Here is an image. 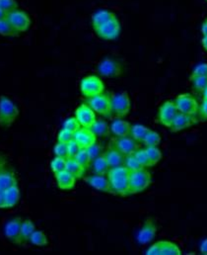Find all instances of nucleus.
<instances>
[{
	"instance_id": "6e6552de",
	"label": "nucleus",
	"mask_w": 207,
	"mask_h": 255,
	"mask_svg": "<svg viewBox=\"0 0 207 255\" xmlns=\"http://www.w3.org/2000/svg\"><path fill=\"white\" fill-rule=\"evenodd\" d=\"M98 37L103 40L112 41L116 40L121 34V24L117 17L113 18L112 20L94 28Z\"/></svg>"
},
{
	"instance_id": "79ce46f5",
	"label": "nucleus",
	"mask_w": 207,
	"mask_h": 255,
	"mask_svg": "<svg viewBox=\"0 0 207 255\" xmlns=\"http://www.w3.org/2000/svg\"><path fill=\"white\" fill-rule=\"evenodd\" d=\"M0 8L9 14L18 9V3L16 0H0Z\"/></svg>"
},
{
	"instance_id": "58836bf2",
	"label": "nucleus",
	"mask_w": 207,
	"mask_h": 255,
	"mask_svg": "<svg viewBox=\"0 0 207 255\" xmlns=\"http://www.w3.org/2000/svg\"><path fill=\"white\" fill-rule=\"evenodd\" d=\"M146 151L153 165L157 164L163 157L161 150L157 146H147Z\"/></svg>"
},
{
	"instance_id": "5701e85b",
	"label": "nucleus",
	"mask_w": 207,
	"mask_h": 255,
	"mask_svg": "<svg viewBox=\"0 0 207 255\" xmlns=\"http://www.w3.org/2000/svg\"><path fill=\"white\" fill-rule=\"evenodd\" d=\"M55 177L58 183V186L62 190H71L75 186L76 178L69 173V171L66 169L64 171L55 173Z\"/></svg>"
},
{
	"instance_id": "bb28decb",
	"label": "nucleus",
	"mask_w": 207,
	"mask_h": 255,
	"mask_svg": "<svg viewBox=\"0 0 207 255\" xmlns=\"http://www.w3.org/2000/svg\"><path fill=\"white\" fill-rule=\"evenodd\" d=\"M110 165L104 156V154H101L94 160H92V169L95 174H100V175H106L108 174L110 170Z\"/></svg>"
},
{
	"instance_id": "f3484780",
	"label": "nucleus",
	"mask_w": 207,
	"mask_h": 255,
	"mask_svg": "<svg viewBox=\"0 0 207 255\" xmlns=\"http://www.w3.org/2000/svg\"><path fill=\"white\" fill-rule=\"evenodd\" d=\"M75 118L80 123L81 127L90 128L96 122V113L88 104H81L75 111Z\"/></svg>"
},
{
	"instance_id": "c756f323",
	"label": "nucleus",
	"mask_w": 207,
	"mask_h": 255,
	"mask_svg": "<svg viewBox=\"0 0 207 255\" xmlns=\"http://www.w3.org/2000/svg\"><path fill=\"white\" fill-rule=\"evenodd\" d=\"M20 33L11 25L9 20H0V35L5 37H17Z\"/></svg>"
},
{
	"instance_id": "39448f33",
	"label": "nucleus",
	"mask_w": 207,
	"mask_h": 255,
	"mask_svg": "<svg viewBox=\"0 0 207 255\" xmlns=\"http://www.w3.org/2000/svg\"><path fill=\"white\" fill-rule=\"evenodd\" d=\"M88 105L95 113L103 117H111L112 115V97L109 93H101L94 97L88 98Z\"/></svg>"
},
{
	"instance_id": "3c124183",
	"label": "nucleus",
	"mask_w": 207,
	"mask_h": 255,
	"mask_svg": "<svg viewBox=\"0 0 207 255\" xmlns=\"http://www.w3.org/2000/svg\"><path fill=\"white\" fill-rule=\"evenodd\" d=\"M8 17V13L5 12L4 10H2L0 8V20H3V19H6Z\"/></svg>"
},
{
	"instance_id": "de8ad7c7",
	"label": "nucleus",
	"mask_w": 207,
	"mask_h": 255,
	"mask_svg": "<svg viewBox=\"0 0 207 255\" xmlns=\"http://www.w3.org/2000/svg\"><path fill=\"white\" fill-rule=\"evenodd\" d=\"M199 113H200V117L203 121H207V99H204L201 108L199 109Z\"/></svg>"
},
{
	"instance_id": "e433bc0d",
	"label": "nucleus",
	"mask_w": 207,
	"mask_h": 255,
	"mask_svg": "<svg viewBox=\"0 0 207 255\" xmlns=\"http://www.w3.org/2000/svg\"><path fill=\"white\" fill-rule=\"evenodd\" d=\"M135 156L137 157L139 163L145 168V167H151L153 166L148 154H147V151L146 149H142V148H138V150L134 153Z\"/></svg>"
},
{
	"instance_id": "a878e982",
	"label": "nucleus",
	"mask_w": 207,
	"mask_h": 255,
	"mask_svg": "<svg viewBox=\"0 0 207 255\" xmlns=\"http://www.w3.org/2000/svg\"><path fill=\"white\" fill-rule=\"evenodd\" d=\"M36 231V226L33 223L32 220L26 219L22 222L21 226V241H22V246L27 245L30 243V239L33 235V233Z\"/></svg>"
},
{
	"instance_id": "4468645a",
	"label": "nucleus",
	"mask_w": 207,
	"mask_h": 255,
	"mask_svg": "<svg viewBox=\"0 0 207 255\" xmlns=\"http://www.w3.org/2000/svg\"><path fill=\"white\" fill-rule=\"evenodd\" d=\"M157 225L155 220L152 218H147L138 234V242L140 245L150 244L156 237Z\"/></svg>"
},
{
	"instance_id": "2eb2a0df",
	"label": "nucleus",
	"mask_w": 207,
	"mask_h": 255,
	"mask_svg": "<svg viewBox=\"0 0 207 255\" xmlns=\"http://www.w3.org/2000/svg\"><path fill=\"white\" fill-rule=\"evenodd\" d=\"M7 19L11 23V25L19 32H26L31 26V19L29 15L19 9H16L8 14Z\"/></svg>"
},
{
	"instance_id": "09e8293b",
	"label": "nucleus",
	"mask_w": 207,
	"mask_h": 255,
	"mask_svg": "<svg viewBox=\"0 0 207 255\" xmlns=\"http://www.w3.org/2000/svg\"><path fill=\"white\" fill-rule=\"evenodd\" d=\"M201 253L202 255H207V239L204 240L201 244Z\"/></svg>"
},
{
	"instance_id": "4c0bfd02",
	"label": "nucleus",
	"mask_w": 207,
	"mask_h": 255,
	"mask_svg": "<svg viewBox=\"0 0 207 255\" xmlns=\"http://www.w3.org/2000/svg\"><path fill=\"white\" fill-rule=\"evenodd\" d=\"M51 169L54 173H58L67 169V158L56 156L51 162Z\"/></svg>"
},
{
	"instance_id": "a19ab883",
	"label": "nucleus",
	"mask_w": 207,
	"mask_h": 255,
	"mask_svg": "<svg viewBox=\"0 0 207 255\" xmlns=\"http://www.w3.org/2000/svg\"><path fill=\"white\" fill-rule=\"evenodd\" d=\"M72 139H74V132L70 131L65 128L61 129V131L58 134V142L69 143V141H71Z\"/></svg>"
},
{
	"instance_id": "412c9836",
	"label": "nucleus",
	"mask_w": 207,
	"mask_h": 255,
	"mask_svg": "<svg viewBox=\"0 0 207 255\" xmlns=\"http://www.w3.org/2000/svg\"><path fill=\"white\" fill-rule=\"evenodd\" d=\"M196 123V120L194 118V116H190V115H186L183 113H178L177 116L175 117L171 127L169 128L173 132H177L180 130H183L187 128L193 126Z\"/></svg>"
},
{
	"instance_id": "f03ea898",
	"label": "nucleus",
	"mask_w": 207,
	"mask_h": 255,
	"mask_svg": "<svg viewBox=\"0 0 207 255\" xmlns=\"http://www.w3.org/2000/svg\"><path fill=\"white\" fill-rule=\"evenodd\" d=\"M16 184H18V178L14 167L7 156L0 154V209H3V192Z\"/></svg>"
},
{
	"instance_id": "c03bdc74",
	"label": "nucleus",
	"mask_w": 207,
	"mask_h": 255,
	"mask_svg": "<svg viewBox=\"0 0 207 255\" xmlns=\"http://www.w3.org/2000/svg\"><path fill=\"white\" fill-rule=\"evenodd\" d=\"M87 151L89 153V156H90L91 160H94L95 158H97L98 156L103 154L102 153V146L100 144H97V142L94 143L93 145H91L90 147H88Z\"/></svg>"
},
{
	"instance_id": "1a4fd4ad",
	"label": "nucleus",
	"mask_w": 207,
	"mask_h": 255,
	"mask_svg": "<svg viewBox=\"0 0 207 255\" xmlns=\"http://www.w3.org/2000/svg\"><path fill=\"white\" fill-rule=\"evenodd\" d=\"M175 104L180 113L190 115V116H196L199 113V109H200L199 103L197 99L189 93L180 94L176 98Z\"/></svg>"
},
{
	"instance_id": "b1692460",
	"label": "nucleus",
	"mask_w": 207,
	"mask_h": 255,
	"mask_svg": "<svg viewBox=\"0 0 207 255\" xmlns=\"http://www.w3.org/2000/svg\"><path fill=\"white\" fill-rule=\"evenodd\" d=\"M111 131L116 137H124L129 136L131 134L132 125L125 120L117 119L112 122L111 124Z\"/></svg>"
},
{
	"instance_id": "603ef678",
	"label": "nucleus",
	"mask_w": 207,
	"mask_h": 255,
	"mask_svg": "<svg viewBox=\"0 0 207 255\" xmlns=\"http://www.w3.org/2000/svg\"><path fill=\"white\" fill-rule=\"evenodd\" d=\"M202 45H203L204 49L207 52V37H203V39H202Z\"/></svg>"
},
{
	"instance_id": "aec40b11",
	"label": "nucleus",
	"mask_w": 207,
	"mask_h": 255,
	"mask_svg": "<svg viewBox=\"0 0 207 255\" xmlns=\"http://www.w3.org/2000/svg\"><path fill=\"white\" fill-rule=\"evenodd\" d=\"M20 200V189L18 184L12 185L3 192V209L13 208Z\"/></svg>"
},
{
	"instance_id": "8fccbe9b",
	"label": "nucleus",
	"mask_w": 207,
	"mask_h": 255,
	"mask_svg": "<svg viewBox=\"0 0 207 255\" xmlns=\"http://www.w3.org/2000/svg\"><path fill=\"white\" fill-rule=\"evenodd\" d=\"M202 33H203L204 37H207V19L204 22V24L202 26Z\"/></svg>"
},
{
	"instance_id": "20e7f679",
	"label": "nucleus",
	"mask_w": 207,
	"mask_h": 255,
	"mask_svg": "<svg viewBox=\"0 0 207 255\" xmlns=\"http://www.w3.org/2000/svg\"><path fill=\"white\" fill-rule=\"evenodd\" d=\"M112 97V114L118 118L126 117L132 109V101L127 91L114 93Z\"/></svg>"
},
{
	"instance_id": "c85d7f7f",
	"label": "nucleus",
	"mask_w": 207,
	"mask_h": 255,
	"mask_svg": "<svg viewBox=\"0 0 207 255\" xmlns=\"http://www.w3.org/2000/svg\"><path fill=\"white\" fill-rule=\"evenodd\" d=\"M90 128L96 134V136H101V137L109 136L111 132V128L104 120H96V122Z\"/></svg>"
},
{
	"instance_id": "4be33fe9",
	"label": "nucleus",
	"mask_w": 207,
	"mask_h": 255,
	"mask_svg": "<svg viewBox=\"0 0 207 255\" xmlns=\"http://www.w3.org/2000/svg\"><path fill=\"white\" fill-rule=\"evenodd\" d=\"M104 156L106 157L109 165L111 168L114 167H118V166H122L125 163V155L122 154L115 146H113L112 144L110 145V147L108 148V150L103 153Z\"/></svg>"
},
{
	"instance_id": "864d4df0",
	"label": "nucleus",
	"mask_w": 207,
	"mask_h": 255,
	"mask_svg": "<svg viewBox=\"0 0 207 255\" xmlns=\"http://www.w3.org/2000/svg\"><path fill=\"white\" fill-rule=\"evenodd\" d=\"M203 94H204V99H207V88L204 91Z\"/></svg>"
},
{
	"instance_id": "ea45409f",
	"label": "nucleus",
	"mask_w": 207,
	"mask_h": 255,
	"mask_svg": "<svg viewBox=\"0 0 207 255\" xmlns=\"http://www.w3.org/2000/svg\"><path fill=\"white\" fill-rule=\"evenodd\" d=\"M54 152L56 156L63 157V158H69V150H68V143L64 142H58L54 147Z\"/></svg>"
},
{
	"instance_id": "393cba45",
	"label": "nucleus",
	"mask_w": 207,
	"mask_h": 255,
	"mask_svg": "<svg viewBox=\"0 0 207 255\" xmlns=\"http://www.w3.org/2000/svg\"><path fill=\"white\" fill-rule=\"evenodd\" d=\"M117 17L116 14L108 9H100L98 11H96L93 15H92V25L93 28H96L110 20H112L113 18Z\"/></svg>"
},
{
	"instance_id": "49530a36",
	"label": "nucleus",
	"mask_w": 207,
	"mask_h": 255,
	"mask_svg": "<svg viewBox=\"0 0 207 255\" xmlns=\"http://www.w3.org/2000/svg\"><path fill=\"white\" fill-rule=\"evenodd\" d=\"M192 75L207 77V64H201L197 65L195 67V69L193 70Z\"/></svg>"
},
{
	"instance_id": "6ab92c4d",
	"label": "nucleus",
	"mask_w": 207,
	"mask_h": 255,
	"mask_svg": "<svg viewBox=\"0 0 207 255\" xmlns=\"http://www.w3.org/2000/svg\"><path fill=\"white\" fill-rule=\"evenodd\" d=\"M85 181L87 182L88 185H90L92 188L96 189L97 191L114 194L112 190V187H111L110 180L105 175H100V174L90 175L85 178Z\"/></svg>"
},
{
	"instance_id": "7c9ffc66",
	"label": "nucleus",
	"mask_w": 207,
	"mask_h": 255,
	"mask_svg": "<svg viewBox=\"0 0 207 255\" xmlns=\"http://www.w3.org/2000/svg\"><path fill=\"white\" fill-rule=\"evenodd\" d=\"M30 243L35 246V247H46L48 246L49 244V241H48V238L46 236V234L42 231H35L30 239Z\"/></svg>"
},
{
	"instance_id": "5fc2aeb1",
	"label": "nucleus",
	"mask_w": 207,
	"mask_h": 255,
	"mask_svg": "<svg viewBox=\"0 0 207 255\" xmlns=\"http://www.w3.org/2000/svg\"></svg>"
},
{
	"instance_id": "37998d69",
	"label": "nucleus",
	"mask_w": 207,
	"mask_h": 255,
	"mask_svg": "<svg viewBox=\"0 0 207 255\" xmlns=\"http://www.w3.org/2000/svg\"><path fill=\"white\" fill-rule=\"evenodd\" d=\"M64 128L69 129L70 131H72V132H75V131H77L81 128V125H80V123L78 122V120L75 117H70V118L67 119L65 121Z\"/></svg>"
},
{
	"instance_id": "9b49d317",
	"label": "nucleus",
	"mask_w": 207,
	"mask_h": 255,
	"mask_svg": "<svg viewBox=\"0 0 207 255\" xmlns=\"http://www.w3.org/2000/svg\"><path fill=\"white\" fill-rule=\"evenodd\" d=\"M147 255H181L182 251L179 246L175 243L168 241H161L150 247L147 252Z\"/></svg>"
},
{
	"instance_id": "f704fd0d",
	"label": "nucleus",
	"mask_w": 207,
	"mask_h": 255,
	"mask_svg": "<svg viewBox=\"0 0 207 255\" xmlns=\"http://www.w3.org/2000/svg\"><path fill=\"white\" fill-rule=\"evenodd\" d=\"M74 159L79 162L84 168H88L90 166V163L92 162L90 156H89V153L87 151V148H81L78 153L75 155Z\"/></svg>"
},
{
	"instance_id": "c9c22d12",
	"label": "nucleus",
	"mask_w": 207,
	"mask_h": 255,
	"mask_svg": "<svg viewBox=\"0 0 207 255\" xmlns=\"http://www.w3.org/2000/svg\"><path fill=\"white\" fill-rule=\"evenodd\" d=\"M124 165L130 170V171H136L144 168L137 159L135 154H130L125 157V163Z\"/></svg>"
},
{
	"instance_id": "2f4dec72",
	"label": "nucleus",
	"mask_w": 207,
	"mask_h": 255,
	"mask_svg": "<svg viewBox=\"0 0 207 255\" xmlns=\"http://www.w3.org/2000/svg\"><path fill=\"white\" fill-rule=\"evenodd\" d=\"M142 142L146 146H158L161 143V136L157 131L150 129L143 138Z\"/></svg>"
},
{
	"instance_id": "a18cd8bd",
	"label": "nucleus",
	"mask_w": 207,
	"mask_h": 255,
	"mask_svg": "<svg viewBox=\"0 0 207 255\" xmlns=\"http://www.w3.org/2000/svg\"><path fill=\"white\" fill-rule=\"evenodd\" d=\"M81 149L79 144L76 142L75 139H72L68 143V150H69V158H74L78 151Z\"/></svg>"
},
{
	"instance_id": "0eeeda50",
	"label": "nucleus",
	"mask_w": 207,
	"mask_h": 255,
	"mask_svg": "<svg viewBox=\"0 0 207 255\" xmlns=\"http://www.w3.org/2000/svg\"><path fill=\"white\" fill-rule=\"evenodd\" d=\"M80 90L86 98H91L103 93L105 90V84L100 77L96 75H89L81 80Z\"/></svg>"
},
{
	"instance_id": "72a5a7b5",
	"label": "nucleus",
	"mask_w": 207,
	"mask_h": 255,
	"mask_svg": "<svg viewBox=\"0 0 207 255\" xmlns=\"http://www.w3.org/2000/svg\"><path fill=\"white\" fill-rule=\"evenodd\" d=\"M191 81L193 83L194 89L198 93H204V91L207 88V77L191 75Z\"/></svg>"
},
{
	"instance_id": "473e14b6",
	"label": "nucleus",
	"mask_w": 207,
	"mask_h": 255,
	"mask_svg": "<svg viewBox=\"0 0 207 255\" xmlns=\"http://www.w3.org/2000/svg\"><path fill=\"white\" fill-rule=\"evenodd\" d=\"M150 130V128H148L143 125H134L132 126V129H131V135L132 137L137 140V141H142L143 138L145 137V135L147 134V132Z\"/></svg>"
},
{
	"instance_id": "f257e3e1",
	"label": "nucleus",
	"mask_w": 207,
	"mask_h": 255,
	"mask_svg": "<svg viewBox=\"0 0 207 255\" xmlns=\"http://www.w3.org/2000/svg\"><path fill=\"white\" fill-rule=\"evenodd\" d=\"M130 174L131 171L125 165L110 168L108 178L114 194L123 197L130 195Z\"/></svg>"
},
{
	"instance_id": "ddd939ff",
	"label": "nucleus",
	"mask_w": 207,
	"mask_h": 255,
	"mask_svg": "<svg viewBox=\"0 0 207 255\" xmlns=\"http://www.w3.org/2000/svg\"><path fill=\"white\" fill-rule=\"evenodd\" d=\"M178 113L179 111L177 109L175 101H172V100L166 101L159 108V112H158L159 122L165 127L170 128Z\"/></svg>"
},
{
	"instance_id": "423d86ee",
	"label": "nucleus",
	"mask_w": 207,
	"mask_h": 255,
	"mask_svg": "<svg viewBox=\"0 0 207 255\" xmlns=\"http://www.w3.org/2000/svg\"><path fill=\"white\" fill-rule=\"evenodd\" d=\"M152 182L149 171L142 168L140 170L131 171L130 174V194H138L144 191Z\"/></svg>"
},
{
	"instance_id": "7ed1b4c3",
	"label": "nucleus",
	"mask_w": 207,
	"mask_h": 255,
	"mask_svg": "<svg viewBox=\"0 0 207 255\" xmlns=\"http://www.w3.org/2000/svg\"><path fill=\"white\" fill-rule=\"evenodd\" d=\"M19 109L14 102L6 96L0 97V127L9 128L16 121Z\"/></svg>"
},
{
	"instance_id": "cd10ccee",
	"label": "nucleus",
	"mask_w": 207,
	"mask_h": 255,
	"mask_svg": "<svg viewBox=\"0 0 207 255\" xmlns=\"http://www.w3.org/2000/svg\"><path fill=\"white\" fill-rule=\"evenodd\" d=\"M67 170L71 173L76 179L82 178L86 168H84L79 162H77L74 158L67 159Z\"/></svg>"
},
{
	"instance_id": "f8f14e48",
	"label": "nucleus",
	"mask_w": 207,
	"mask_h": 255,
	"mask_svg": "<svg viewBox=\"0 0 207 255\" xmlns=\"http://www.w3.org/2000/svg\"><path fill=\"white\" fill-rule=\"evenodd\" d=\"M97 70H98L99 74H101L104 77L114 78V77H118L122 74L123 67H122L121 63H119L118 61H116L114 59L106 58L98 64Z\"/></svg>"
},
{
	"instance_id": "dca6fc26",
	"label": "nucleus",
	"mask_w": 207,
	"mask_h": 255,
	"mask_svg": "<svg viewBox=\"0 0 207 255\" xmlns=\"http://www.w3.org/2000/svg\"><path fill=\"white\" fill-rule=\"evenodd\" d=\"M111 144L113 146H115L125 156L130 155V154H134L139 148V144H138V141L135 140L133 137H130V136L113 138Z\"/></svg>"
},
{
	"instance_id": "9d476101",
	"label": "nucleus",
	"mask_w": 207,
	"mask_h": 255,
	"mask_svg": "<svg viewBox=\"0 0 207 255\" xmlns=\"http://www.w3.org/2000/svg\"><path fill=\"white\" fill-rule=\"evenodd\" d=\"M23 220L20 217L13 218L9 220L4 226V236L12 244L17 246H22L21 241V226Z\"/></svg>"
},
{
	"instance_id": "a211bd4d",
	"label": "nucleus",
	"mask_w": 207,
	"mask_h": 255,
	"mask_svg": "<svg viewBox=\"0 0 207 255\" xmlns=\"http://www.w3.org/2000/svg\"><path fill=\"white\" fill-rule=\"evenodd\" d=\"M74 139L81 148H88L97 142L96 134L91 128H80L77 131H75Z\"/></svg>"
}]
</instances>
